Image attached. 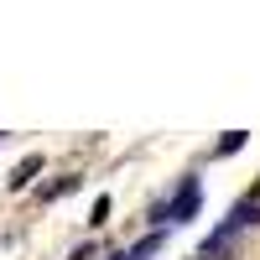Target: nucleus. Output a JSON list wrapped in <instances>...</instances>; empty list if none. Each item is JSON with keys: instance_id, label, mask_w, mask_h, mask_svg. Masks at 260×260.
<instances>
[{"instance_id": "f257e3e1", "label": "nucleus", "mask_w": 260, "mask_h": 260, "mask_svg": "<svg viewBox=\"0 0 260 260\" xmlns=\"http://www.w3.org/2000/svg\"><path fill=\"white\" fill-rule=\"evenodd\" d=\"M198 198H203L198 177H182L177 198H172V203H156V208H151V219H156V224H187L192 213H198Z\"/></svg>"}, {"instance_id": "20e7f679", "label": "nucleus", "mask_w": 260, "mask_h": 260, "mask_svg": "<svg viewBox=\"0 0 260 260\" xmlns=\"http://www.w3.org/2000/svg\"><path fill=\"white\" fill-rule=\"evenodd\" d=\"M245 141H250V130H229V136H224L219 146H213V156H234V151H240Z\"/></svg>"}, {"instance_id": "423d86ee", "label": "nucleus", "mask_w": 260, "mask_h": 260, "mask_svg": "<svg viewBox=\"0 0 260 260\" xmlns=\"http://www.w3.org/2000/svg\"><path fill=\"white\" fill-rule=\"evenodd\" d=\"M68 260H94V245H78V250H73Z\"/></svg>"}, {"instance_id": "39448f33", "label": "nucleus", "mask_w": 260, "mask_h": 260, "mask_svg": "<svg viewBox=\"0 0 260 260\" xmlns=\"http://www.w3.org/2000/svg\"><path fill=\"white\" fill-rule=\"evenodd\" d=\"M110 219V198H94V213H89V224H104Z\"/></svg>"}, {"instance_id": "7ed1b4c3", "label": "nucleus", "mask_w": 260, "mask_h": 260, "mask_svg": "<svg viewBox=\"0 0 260 260\" xmlns=\"http://www.w3.org/2000/svg\"><path fill=\"white\" fill-rule=\"evenodd\" d=\"M161 245H167V229H156V234H146V240H136V245H130V250L120 255V260H151Z\"/></svg>"}, {"instance_id": "0eeeda50", "label": "nucleus", "mask_w": 260, "mask_h": 260, "mask_svg": "<svg viewBox=\"0 0 260 260\" xmlns=\"http://www.w3.org/2000/svg\"><path fill=\"white\" fill-rule=\"evenodd\" d=\"M198 260H213V255H198Z\"/></svg>"}, {"instance_id": "f03ea898", "label": "nucleus", "mask_w": 260, "mask_h": 260, "mask_svg": "<svg viewBox=\"0 0 260 260\" xmlns=\"http://www.w3.org/2000/svg\"><path fill=\"white\" fill-rule=\"evenodd\" d=\"M37 172H42V156H37V151H31V156H21V161H16V172H11V192L31 187V177H37Z\"/></svg>"}]
</instances>
